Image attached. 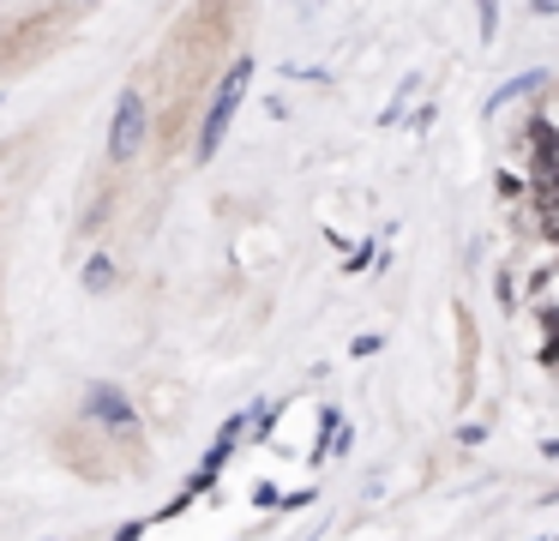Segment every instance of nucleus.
I'll return each mask as SVG.
<instances>
[{
    "instance_id": "nucleus-1",
    "label": "nucleus",
    "mask_w": 559,
    "mask_h": 541,
    "mask_svg": "<svg viewBox=\"0 0 559 541\" xmlns=\"http://www.w3.org/2000/svg\"><path fill=\"white\" fill-rule=\"evenodd\" d=\"M247 84H253V60H235V67L217 79V96H211L205 120H199V156H205V163L217 156V144L229 139V120H235V108H241Z\"/></svg>"
},
{
    "instance_id": "nucleus-2",
    "label": "nucleus",
    "mask_w": 559,
    "mask_h": 541,
    "mask_svg": "<svg viewBox=\"0 0 559 541\" xmlns=\"http://www.w3.org/2000/svg\"><path fill=\"white\" fill-rule=\"evenodd\" d=\"M145 132H151L145 96L121 91V96H115V120H109V156H115V163H133V156L145 151Z\"/></svg>"
},
{
    "instance_id": "nucleus-3",
    "label": "nucleus",
    "mask_w": 559,
    "mask_h": 541,
    "mask_svg": "<svg viewBox=\"0 0 559 541\" xmlns=\"http://www.w3.org/2000/svg\"><path fill=\"white\" fill-rule=\"evenodd\" d=\"M85 409H91V421H103V427H109V433H121V439H133V433H139V415H133V403H127V397L115 391V385H97Z\"/></svg>"
},
{
    "instance_id": "nucleus-4",
    "label": "nucleus",
    "mask_w": 559,
    "mask_h": 541,
    "mask_svg": "<svg viewBox=\"0 0 559 541\" xmlns=\"http://www.w3.org/2000/svg\"><path fill=\"white\" fill-rule=\"evenodd\" d=\"M493 192H499V199H506V204H518L523 192H535V180H523L518 168H499V175H493Z\"/></svg>"
},
{
    "instance_id": "nucleus-5",
    "label": "nucleus",
    "mask_w": 559,
    "mask_h": 541,
    "mask_svg": "<svg viewBox=\"0 0 559 541\" xmlns=\"http://www.w3.org/2000/svg\"><path fill=\"white\" fill-rule=\"evenodd\" d=\"M85 289H91V295H103V289H115V259H109V252H97V259L85 264Z\"/></svg>"
},
{
    "instance_id": "nucleus-6",
    "label": "nucleus",
    "mask_w": 559,
    "mask_h": 541,
    "mask_svg": "<svg viewBox=\"0 0 559 541\" xmlns=\"http://www.w3.org/2000/svg\"><path fill=\"white\" fill-rule=\"evenodd\" d=\"M542 79H547V72H523V79H506V84L493 91V103H487V108H499V103H518V96H523V91H535Z\"/></svg>"
},
{
    "instance_id": "nucleus-7",
    "label": "nucleus",
    "mask_w": 559,
    "mask_h": 541,
    "mask_svg": "<svg viewBox=\"0 0 559 541\" xmlns=\"http://www.w3.org/2000/svg\"><path fill=\"white\" fill-rule=\"evenodd\" d=\"M139 536H145V524H127V529H121V536H115V541H139Z\"/></svg>"
},
{
    "instance_id": "nucleus-8",
    "label": "nucleus",
    "mask_w": 559,
    "mask_h": 541,
    "mask_svg": "<svg viewBox=\"0 0 559 541\" xmlns=\"http://www.w3.org/2000/svg\"><path fill=\"white\" fill-rule=\"evenodd\" d=\"M547 499H559V487H554V493H547Z\"/></svg>"
}]
</instances>
